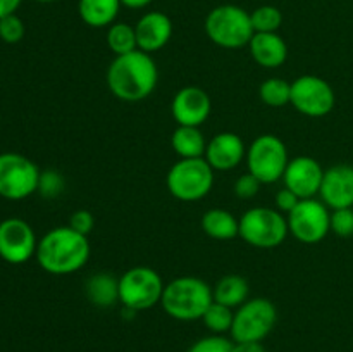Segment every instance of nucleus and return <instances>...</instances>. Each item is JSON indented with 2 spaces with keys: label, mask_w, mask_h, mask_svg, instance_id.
I'll return each instance as SVG.
<instances>
[{
  "label": "nucleus",
  "mask_w": 353,
  "mask_h": 352,
  "mask_svg": "<svg viewBox=\"0 0 353 352\" xmlns=\"http://www.w3.org/2000/svg\"><path fill=\"white\" fill-rule=\"evenodd\" d=\"M159 83V69L150 54L134 50L117 55L107 69L110 93L124 102H140L154 93Z\"/></svg>",
  "instance_id": "1"
},
{
  "label": "nucleus",
  "mask_w": 353,
  "mask_h": 352,
  "mask_svg": "<svg viewBox=\"0 0 353 352\" xmlns=\"http://www.w3.org/2000/svg\"><path fill=\"white\" fill-rule=\"evenodd\" d=\"M90 252L92 248L88 237L78 233L71 226H57L40 238L34 257L43 271L64 276L85 268Z\"/></svg>",
  "instance_id": "2"
},
{
  "label": "nucleus",
  "mask_w": 353,
  "mask_h": 352,
  "mask_svg": "<svg viewBox=\"0 0 353 352\" xmlns=\"http://www.w3.org/2000/svg\"><path fill=\"white\" fill-rule=\"evenodd\" d=\"M212 302L210 285L196 276H179L169 282L161 299L165 314L178 321L202 320Z\"/></svg>",
  "instance_id": "3"
},
{
  "label": "nucleus",
  "mask_w": 353,
  "mask_h": 352,
  "mask_svg": "<svg viewBox=\"0 0 353 352\" xmlns=\"http://www.w3.org/2000/svg\"><path fill=\"white\" fill-rule=\"evenodd\" d=\"M205 33L221 48H241L254 37L250 12L233 3L214 7L205 17Z\"/></svg>",
  "instance_id": "4"
},
{
  "label": "nucleus",
  "mask_w": 353,
  "mask_h": 352,
  "mask_svg": "<svg viewBox=\"0 0 353 352\" xmlns=\"http://www.w3.org/2000/svg\"><path fill=\"white\" fill-rule=\"evenodd\" d=\"M169 193L181 202H195L210 193L214 185V169L205 157L179 159L169 169L165 178Z\"/></svg>",
  "instance_id": "5"
},
{
  "label": "nucleus",
  "mask_w": 353,
  "mask_h": 352,
  "mask_svg": "<svg viewBox=\"0 0 353 352\" xmlns=\"http://www.w3.org/2000/svg\"><path fill=\"white\" fill-rule=\"evenodd\" d=\"M288 219L271 207H252L240 217V238L255 248H276L288 237Z\"/></svg>",
  "instance_id": "6"
},
{
  "label": "nucleus",
  "mask_w": 353,
  "mask_h": 352,
  "mask_svg": "<svg viewBox=\"0 0 353 352\" xmlns=\"http://www.w3.org/2000/svg\"><path fill=\"white\" fill-rule=\"evenodd\" d=\"M164 282L155 269L134 266L119 278V302L124 309L140 313L161 304Z\"/></svg>",
  "instance_id": "7"
},
{
  "label": "nucleus",
  "mask_w": 353,
  "mask_h": 352,
  "mask_svg": "<svg viewBox=\"0 0 353 352\" xmlns=\"http://www.w3.org/2000/svg\"><path fill=\"white\" fill-rule=\"evenodd\" d=\"M288 162V148L276 135H261L247 148L248 173H252L262 185L283 179Z\"/></svg>",
  "instance_id": "8"
},
{
  "label": "nucleus",
  "mask_w": 353,
  "mask_h": 352,
  "mask_svg": "<svg viewBox=\"0 0 353 352\" xmlns=\"http://www.w3.org/2000/svg\"><path fill=\"white\" fill-rule=\"evenodd\" d=\"M278 321V309L265 297L248 299L234 311L231 340L233 342H262Z\"/></svg>",
  "instance_id": "9"
},
{
  "label": "nucleus",
  "mask_w": 353,
  "mask_h": 352,
  "mask_svg": "<svg viewBox=\"0 0 353 352\" xmlns=\"http://www.w3.org/2000/svg\"><path fill=\"white\" fill-rule=\"evenodd\" d=\"M41 171L31 159L17 152L0 154V197L23 200L38 192Z\"/></svg>",
  "instance_id": "10"
},
{
  "label": "nucleus",
  "mask_w": 353,
  "mask_h": 352,
  "mask_svg": "<svg viewBox=\"0 0 353 352\" xmlns=\"http://www.w3.org/2000/svg\"><path fill=\"white\" fill-rule=\"evenodd\" d=\"M288 230L299 242L314 245L323 242L331 231L330 207L317 199H303L288 214Z\"/></svg>",
  "instance_id": "11"
},
{
  "label": "nucleus",
  "mask_w": 353,
  "mask_h": 352,
  "mask_svg": "<svg viewBox=\"0 0 353 352\" xmlns=\"http://www.w3.org/2000/svg\"><path fill=\"white\" fill-rule=\"evenodd\" d=\"M290 104L303 116L324 117L334 109L336 95L333 86L324 78L316 75H303L292 81Z\"/></svg>",
  "instance_id": "12"
},
{
  "label": "nucleus",
  "mask_w": 353,
  "mask_h": 352,
  "mask_svg": "<svg viewBox=\"0 0 353 352\" xmlns=\"http://www.w3.org/2000/svg\"><path fill=\"white\" fill-rule=\"evenodd\" d=\"M38 240L33 228L21 217L0 221V257L9 264H24L37 254Z\"/></svg>",
  "instance_id": "13"
},
{
  "label": "nucleus",
  "mask_w": 353,
  "mask_h": 352,
  "mask_svg": "<svg viewBox=\"0 0 353 352\" xmlns=\"http://www.w3.org/2000/svg\"><path fill=\"white\" fill-rule=\"evenodd\" d=\"M324 169L310 155H299L290 159L286 171L283 175L286 188L295 192L300 199H316L323 185Z\"/></svg>",
  "instance_id": "14"
},
{
  "label": "nucleus",
  "mask_w": 353,
  "mask_h": 352,
  "mask_svg": "<svg viewBox=\"0 0 353 352\" xmlns=\"http://www.w3.org/2000/svg\"><path fill=\"white\" fill-rule=\"evenodd\" d=\"M212 102L200 86H185L172 97L171 114L178 126L200 128L210 116Z\"/></svg>",
  "instance_id": "15"
},
{
  "label": "nucleus",
  "mask_w": 353,
  "mask_h": 352,
  "mask_svg": "<svg viewBox=\"0 0 353 352\" xmlns=\"http://www.w3.org/2000/svg\"><path fill=\"white\" fill-rule=\"evenodd\" d=\"M319 197L331 211L353 207V166L334 164L324 169Z\"/></svg>",
  "instance_id": "16"
},
{
  "label": "nucleus",
  "mask_w": 353,
  "mask_h": 352,
  "mask_svg": "<svg viewBox=\"0 0 353 352\" xmlns=\"http://www.w3.org/2000/svg\"><path fill=\"white\" fill-rule=\"evenodd\" d=\"M203 157L214 171H230L238 168L240 162L247 157V148L240 135L223 131L207 141Z\"/></svg>",
  "instance_id": "17"
},
{
  "label": "nucleus",
  "mask_w": 353,
  "mask_h": 352,
  "mask_svg": "<svg viewBox=\"0 0 353 352\" xmlns=\"http://www.w3.org/2000/svg\"><path fill=\"white\" fill-rule=\"evenodd\" d=\"M134 31H137L138 50L152 54V52L161 50L169 43L172 37V23L164 12L152 10V12L143 14L138 19Z\"/></svg>",
  "instance_id": "18"
},
{
  "label": "nucleus",
  "mask_w": 353,
  "mask_h": 352,
  "mask_svg": "<svg viewBox=\"0 0 353 352\" xmlns=\"http://www.w3.org/2000/svg\"><path fill=\"white\" fill-rule=\"evenodd\" d=\"M248 48L254 61L265 69L279 68L288 59V45L278 33H254Z\"/></svg>",
  "instance_id": "19"
},
{
  "label": "nucleus",
  "mask_w": 353,
  "mask_h": 352,
  "mask_svg": "<svg viewBox=\"0 0 353 352\" xmlns=\"http://www.w3.org/2000/svg\"><path fill=\"white\" fill-rule=\"evenodd\" d=\"M200 226L214 240H233L240 237V219L226 209H209L202 216Z\"/></svg>",
  "instance_id": "20"
},
{
  "label": "nucleus",
  "mask_w": 353,
  "mask_h": 352,
  "mask_svg": "<svg viewBox=\"0 0 353 352\" xmlns=\"http://www.w3.org/2000/svg\"><path fill=\"white\" fill-rule=\"evenodd\" d=\"M121 6V0H79L78 12L83 23L88 26L107 28L114 24Z\"/></svg>",
  "instance_id": "21"
},
{
  "label": "nucleus",
  "mask_w": 353,
  "mask_h": 352,
  "mask_svg": "<svg viewBox=\"0 0 353 352\" xmlns=\"http://www.w3.org/2000/svg\"><path fill=\"white\" fill-rule=\"evenodd\" d=\"M171 147L179 159H199L205 155L207 140L200 128L178 126L171 135Z\"/></svg>",
  "instance_id": "22"
},
{
  "label": "nucleus",
  "mask_w": 353,
  "mask_h": 352,
  "mask_svg": "<svg viewBox=\"0 0 353 352\" xmlns=\"http://www.w3.org/2000/svg\"><path fill=\"white\" fill-rule=\"evenodd\" d=\"M248 282L240 275H226L214 285L212 297L214 302H219L223 306L238 309L241 304L248 300Z\"/></svg>",
  "instance_id": "23"
},
{
  "label": "nucleus",
  "mask_w": 353,
  "mask_h": 352,
  "mask_svg": "<svg viewBox=\"0 0 353 352\" xmlns=\"http://www.w3.org/2000/svg\"><path fill=\"white\" fill-rule=\"evenodd\" d=\"M86 297L97 307H110L119 302V280L109 273H97L86 282Z\"/></svg>",
  "instance_id": "24"
},
{
  "label": "nucleus",
  "mask_w": 353,
  "mask_h": 352,
  "mask_svg": "<svg viewBox=\"0 0 353 352\" xmlns=\"http://www.w3.org/2000/svg\"><path fill=\"white\" fill-rule=\"evenodd\" d=\"M107 45L114 55H126L131 52L138 50L137 41V31L134 26L128 23H114L109 26L107 31Z\"/></svg>",
  "instance_id": "25"
},
{
  "label": "nucleus",
  "mask_w": 353,
  "mask_h": 352,
  "mask_svg": "<svg viewBox=\"0 0 353 352\" xmlns=\"http://www.w3.org/2000/svg\"><path fill=\"white\" fill-rule=\"evenodd\" d=\"M261 100L269 107H285L292 100V83L283 78H269L259 88Z\"/></svg>",
  "instance_id": "26"
},
{
  "label": "nucleus",
  "mask_w": 353,
  "mask_h": 352,
  "mask_svg": "<svg viewBox=\"0 0 353 352\" xmlns=\"http://www.w3.org/2000/svg\"><path fill=\"white\" fill-rule=\"evenodd\" d=\"M234 320V309L223 306L219 302H212L209 309L203 314L202 321L212 335H224L230 333L231 326H233Z\"/></svg>",
  "instance_id": "27"
},
{
  "label": "nucleus",
  "mask_w": 353,
  "mask_h": 352,
  "mask_svg": "<svg viewBox=\"0 0 353 352\" xmlns=\"http://www.w3.org/2000/svg\"><path fill=\"white\" fill-rule=\"evenodd\" d=\"M255 33H278L283 24V14L274 6H261L250 12Z\"/></svg>",
  "instance_id": "28"
},
{
  "label": "nucleus",
  "mask_w": 353,
  "mask_h": 352,
  "mask_svg": "<svg viewBox=\"0 0 353 352\" xmlns=\"http://www.w3.org/2000/svg\"><path fill=\"white\" fill-rule=\"evenodd\" d=\"M26 33V28L21 17H17L16 14H10V16L0 19V40L6 41V43H19L24 38Z\"/></svg>",
  "instance_id": "29"
},
{
  "label": "nucleus",
  "mask_w": 353,
  "mask_h": 352,
  "mask_svg": "<svg viewBox=\"0 0 353 352\" xmlns=\"http://www.w3.org/2000/svg\"><path fill=\"white\" fill-rule=\"evenodd\" d=\"M331 231L341 238L353 237V207L331 211Z\"/></svg>",
  "instance_id": "30"
},
{
  "label": "nucleus",
  "mask_w": 353,
  "mask_h": 352,
  "mask_svg": "<svg viewBox=\"0 0 353 352\" xmlns=\"http://www.w3.org/2000/svg\"><path fill=\"white\" fill-rule=\"evenodd\" d=\"M188 352H233V340L224 338L223 335H210L195 342Z\"/></svg>",
  "instance_id": "31"
},
{
  "label": "nucleus",
  "mask_w": 353,
  "mask_h": 352,
  "mask_svg": "<svg viewBox=\"0 0 353 352\" xmlns=\"http://www.w3.org/2000/svg\"><path fill=\"white\" fill-rule=\"evenodd\" d=\"M64 190V178L57 171H43L40 175L38 192L43 197H57Z\"/></svg>",
  "instance_id": "32"
},
{
  "label": "nucleus",
  "mask_w": 353,
  "mask_h": 352,
  "mask_svg": "<svg viewBox=\"0 0 353 352\" xmlns=\"http://www.w3.org/2000/svg\"><path fill=\"white\" fill-rule=\"evenodd\" d=\"M261 185L262 183L259 182L252 173H245V175H241L240 178L236 179V183H234V193H236L238 199H254L259 193V190H261Z\"/></svg>",
  "instance_id": "33"
},
{
  "label": "nucleus",
  "mask_w": 353,
  "mask_h": 352,
  "mask_svg": "<svg viewBox=\"0 0 353 352\" xmlns=\"http://www.w3.org/2000/svg\"><path fill=\"white\" fill-rule=\"evenodd\" d=\"M68 226H71L74 231L88 237L93 231V228H95V217H93V214L90 213V211L79 209L76 211V213H72Z\"/></svg>",
  "instance_id": "34"
},
{
  "label": "nucleus",
  "mask_w": 353,
  "mask_h": 352,
  "mask_svg": "<svg viewBox=\"0 0 353 352\" xmlns=\"http://www.w3.org/2000/svg\"><path fill=\"white\" fill-rule=\"evenodd\" d=\"M300 200L302 199H300L295 192H292L290 188H286V186L276 193V207H278L279 213L290 214L296 206H299Z\"/></svg>",
  "instance_id": "35"
},
{
  "label": "nucleus",
  "mask_w": 353,
  "mask_h": 352,
  "mask_svg": "<svg viewBox=\"0 0 353 352\" xmlns=\"http://www.w3.org/2000/svg\"><path fill=\"white\" fill-rule=\"evenodd\" d=\"M233 352H265L262 342H233Z\"/></svg>",
  "instance_id": "36"
},
{
  "label": "nucleus",
  "mask_w": 353,
  "mask_h": 352,
  "mask_svg": "<svg viewBox=\"0 0 353 352\" xmlns=\"http://www.w3.org/2000/svg\"><path fill=\"white\" fill-rule=\"evenodd\" d=\"M21 3L23 0H0V19L10 16V14H16Z\"/></svg>",
  "instance_id": "37"
},
{
  "label": "nucleus",
  "mask_w": 353,
  "mask_h": 352,
  "mask_svg": "<svg viewBox=\"0 0 353 352\" xmlns=\"http://www.w3.org/2000/svg\"><path fill=\"white\" fill-rule=\"evenodd\" d=\"M152 0H121L124 7H130V9H143Z\"/></svg>",
  "instance_id": "38"
},
{
  "label": "nucleus",
  "mask_w": 353,
  "mask_h": 352,
  "mask_svg": "<svg viewBox=\"0 0 353 352\" xmlns=\"http://www.w3.org/2000/svg\"><path fill=\"white\" fill-rule=\"evenodd\" d=\"M37 2H41V3H50V2H57V0H37Z\"/></svg>",
  "instance_id": "39"
}]
</instances>
